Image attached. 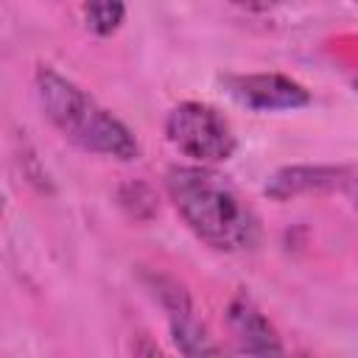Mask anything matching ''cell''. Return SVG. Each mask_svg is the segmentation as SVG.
<instances>
[{"label": "cell", "mask_w": 358, "mask_h": 358, "mask_svg": "<svg viewBox=\"0 0 358 358\" xmlns=\"http://www.w3.org/2000/svg\"><path fill=\"white\" fill-rule=\"evenodd\" d=\"M165 196L182 224L213 252L246 255L263 241L257 210L215 165H171L165 171Z\"/></svg>", "instance_id": "obj_1"}, {"label": "cell", "mask_w": 358, "mask_h": 358, "mask_svg": "<svg viewBox=\"0 0 358 358\" xmlns=\"http://www.w3.org/2000/svg\"><path fill=\"white\" fill-rule=\"evenodd\" d=\"M34 98L45 120L78 151L134 162L143 154V145L131 126H126L112 109H106L90 90H84L70 76L59 73L50 64H36L34 70Z\"/></svg>", "instance_id": "obj_2"}, {"label": "cell", "mask_w": 358, "mask_h": 358, "mask_svg": "<svg viewBox=\"0 0 358 358\" xmlns=\"http://www.w3.org/2000/svg\"><path fill=\"white\" fill-rule=\"evenodd\" d=\"M162 129L165 140L196 165H221L238 151L229 117L207 101H179L168 109Z\"/></svg>", "instance_id": "obj_3"}, {"label": "cell", "mask_w": 358, "mask_h": 358, "mask_svg": "<svg viewBox=\"0 0 358 358\" xmlns=\"http://www.w3.org/2000/svg\"><path fill=\"white\" fill-rule=\"evenodd\" d=\"M140 280H143L145 291L165 310L171 341L182 355H215V352H221V344L210 336V330H207L204 319L199 316V308H196L190 291L185 288V282H179L173 274H168L162 268H145V271H140Z\"/></svg>", "instance_id": "obj_4"}, {"label": "cell", "mask_w": 358, "mask_h": 358, "mask_svg": "<svg viewBox=\"0 0 358 358\" xmlns=\"http://www.w3.org/2000/svg\"><path fill=\"white\" fill-rule=\"evenodd\" d=\"M355 187V168L350 162H296L277 168L263 193L271 201H294L308 196H330V193H352Z\"/></svg>", "instance_id": "obj_5"}, {"label": "cell", "mask_w": 358, "mask_h": 358, "mask_svg": "<svg viewBox=\"0 0 358 358\" xmlns=\"http://www.w3.org/2000/svg\"><path fill=\"white\" fill-rule=\"evenodd\" d=\"M229 98L252 112H296L310 106V90L285 73H232L224 76Z\"/></svg>", "instance_id": "obj_6"}, {"label": "cell", "mask_w": 358, "mask_h": 358, "mask_svg": "<svg viewBox=\"0 0 358 358\" xmlns=\"http://www.w3.org/2000/svg\"><path fill=\"white\" fill-rule=\"evenodd\" d=\"M227 327L238 352L246 355H280L285 352L282 336L277 333L274 322L263 313L257 299L249 291H235L227 302Z\"/></svg>", "instance_id": "obj_7"}, {"label": "cell", "mask_w": 358, "mask_h": 358, "mask_svg": "<svg viewBox=\"0 0 358 358\" xmlns=\"http://www.w3.org/2000/svg\"><path fill=\"white\" fill-rule=\"evenodd\" d=\"M115 204L134 224H148L159 213L157 190L148 182H143V179H126V182H120L117 190H115Z\"/></svg>", "instance_id": "obj_8"}, {"label": "cell", "mask_w": 358, "mask_h": 358, "mask_svg": "<svg viewBox=\"0 0 358 358\" xmlns=\"http://www.w3.org/2000/svg\"><path fill=\"white\" fill-rule=\"evenodd\" d=\"M81 20L92 36L106 39L123 28L126 0H81Z\"/></svg>", "instance_id": "obj_9"}, {"label": "cell", "mask_w": 358, "mask_h": 358, "mask_svg": "<svg viewBox=\"0 0 358 358\" xmlns=\"http://www.w3.org/2000/svg\"><path fill=\"white\" fill-rule=\"evenodd\" d=\"M229 3L241 11H249V14H268L280 6H288L291 0H229Z\"/></svg>", "instance_id": "obj_10"}]
</instances>
